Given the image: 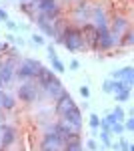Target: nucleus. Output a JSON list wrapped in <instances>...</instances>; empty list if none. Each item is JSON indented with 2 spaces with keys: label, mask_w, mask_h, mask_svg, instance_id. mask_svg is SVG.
I'll list each match as a JSON object with an SVG mask.
<instances>
[{
  "label": "nucleus",
  "mask_w": 134,
  "mask_h": 151,
  "mask_svg": "<svg viewBox=\"0 0 134 151\" xmlns=\"http://www.w3.org/2000/svg\"><path fill=\"white\" fill-rule=\"evenodd\" d=\"M56 42H62L64 48L70 50V52H78V50H84V48H86L84 36H82L78 26H66V28L60 32V36H58Z\"/></svg>",
  "instance_id": "1"
},
{
  "label": "nucleus",
  "mask_w": 134,
  "mask_h": 151,
  "mask_svg": "<svg viewBox=\"0 0 134 151\" xmlns=\"http://www.w3.org/2000/svg\"><path fill=\"white\" fill-rule=\"evenodd\" d=\"M40 67H42L40 60H36V58H24L22 63L14 69V75L20 81H32V79H36V73L40 70Z\"/></svg>",
  "instance_id": "2"
},
{
  "label": "nucleus",
  "mask_w": 134,
  "mask_h": 151,
  "mask_svg": "<svg viewBox=\"0 0 134 151\" xmlns=\"http://www.w3.org/2000/svg\"><path fill=\"white\" fill-rule=\"evenodd\" d=\"M58 22H60V18H48L44 14H38V16H36L38 28H40L46 36H54V40H58V36H60V30L56 28Z\"/></svg>",
  "instance_id": "3"
},
{
  "label": "nucleus",
  "mask_w": 134,
  "mask_h": 151,
  "mask_svg": "<svg viewBox=\"0 0 134 151\" xmlns=\"http://www.w3.org/2000/svg\"><path fill=\"white\" fill-rule=\"evenodd\" d=\"M62 147H64V143L54 129L46 131L40 139V151H62Z\"/></svg>",
  "instance_id": "4"
},
{
  "label": "nucleus",
  "mask_w": 134,
  "mask_h": 151,
  "mask_svg": "<svg viewBox=\"0 0 134 151\" xmlns=\"http://www.w3.org/2000/svg\"><path fill=\"white\" fill-rule=\"evenodd\" d=\"M36 10L48 18H60L62 14V8L58 6L56 0H36Z\"/></svg>",
  "instance_id": "5"
},
{
  "label": "nucleus",
  "mask_w": 134,
  "mask_h": 151,
  "mask_svg": "<svg viewBox=\"0 0 134 151\" xmlns=\"http://www.w3.org/2000/svg\"><path fill=\"white\" fill-rule=\"evenodd\" d=\"M18 99L22 103H34L38 99V87L30 81L20 83V87H18Z\"/></svg>",
  "instance_id": "6"
},
{
  "label": "nucleus",
  "mask_w": 134,
  "mask_h": 151,
  "mask_svg": "<svg viewBox=\"0 0 134 151\" xmlns=\"http://www.w3.org/2000/svg\"><path fill=\"white\" fill-rule=\"evenodd\" d=\"M126 28H128V20L124 18V16H116L112 22H108V32L112 35V38L118 42L120 40V36L126 32Z\"/></svg>",
  "instance_id": "7"
},
{
  "label": "nucleus",
  "mask_w": 134,
  "mask_h": 151,
  "mask_svg": "<svg viewBox=\"0 0 134 151\" xmlns=\"http://www.w3.org/2000/svg\"><path fill=\"white\" fill-rule=\"evenodd\" d=\"M116 45V40L112 38V35L108 30H100L98 35H96V42H94V50H100V52H106V50H110L112 47Z\"/></svg>",
  "instance_id": "8"
},
{
  "label": "nucleus",
  "mask_w": 134,
  "mask_h": 151,
  "mask_svg": "<svg viewBox=\"0 0 134 151\" xmlns=\"http://www.w3.org/2000/svg\"><path fill=\"white\" fill-rule=\"evenodd\" d=\"M72 107H76V103H74L72 95L66 93V91H64V93H62L60 97H58V99H56V113H58L60 117L64 115V113H68Z\"/></svg>",
  "instance_id": "9"
},
{
  "label": "nucleus",
  "mask_w": 134,
  "mask_h": 151,
  "mask_svg": "<svg viewBox=\"0 0 134 151\" xmlns=\"http://www.w3.org/2000/svg\"><path fill=\"white\" fill-rule=\"evenodd\" d=\"M60 119H62V121H66L68 125H72L76 131L82 127V111H80L78 107H72V109H70L68 113H64Z\"/></svg>",
  "instance_id": "10"
},
{
  "label": "nucleus",
  "mask_w": 134,
  "mask_h": 151,
  "mask_svg": "<svg viewBox=\"0 0 134 151\" xmlns=\"http://www.w3.org/2000/svg\"><path fill=\"white\" fill-rule=\"evenodd\" d=\"M16 141V129L12 125H2L0 127V145L2 147H8Z\"/></svg>",
  "instance_id": "11"
},
{
  "label": "nucleus",
  "mask_w": 134,
  "mask_h": 151,
  "mask_svg": "<svg viewBox=\"0 0 134 151\" xmlns=\"http://www.w3.org/2000/svg\"><path fill=\"white\" fill-rule=\"evenodd\" d=\"M36 79H38V85L40 89H46L52 81H56V75L52 69H46V67H40V70L36 73Z\"/></svg>",
  "instance_id": "12"
},
{
  "label": "nucleus",
  "mask_w": 134,
  "mask_h": 151,
  "mask_svg": "<svg viewBox=\"0 0 134 151\" xmlns=\"http://www.w3.org/2000/svg\"><path fill=\"white\" fill-rule=\"evenodd\" d=\"M48 58H50V65H52V70L54 73H64L66 70V67H64V63L58 58V55H56V50H54V47L52 45H48Z\"/></svg>",
  "instance_id": "13"
},
{
  "label": "nucleus",
  "mask_w": 134,
  "mask_h": 151,
  "mask_svg": "<svg viewBox=\"0 0 134 151\" xmlns=\"http://www.w3.org/2000/svg\"><path fill=\"white\" fill-rule=\"evenodd\" d=\"M14 79V65L10 60L8 63H2L0 65V83L2 85H8V83Z\"/></svg>",
  "instance_id": "14"
},
{
  "label": "nucleus",
  "mask_w": 134,
  "mask_h": 151,
  "mask_svg": "<svg viewBox=\"0 0 134 151\" xmlns=\"http://www.w3.org/2000/svg\"><path fill=\"white\" fill-rule=\"evenodd\" d=\"M44 91H46L48 95H50V97H54V99H58L60 95L64 93V87H62V83H60L58 79H56V81H52L50 85H48V87H46Z\"/></svg>",
  "instance_id": "15"
},
{
  "label": "nucleus",
  "mask_w": 134,
  "mask_h": 151,
  "mask_svg": "<svg viewBox=\"0 0 134 151\" xmlns=\"http://www.w3.org/2000/svg\"><path fill=\"white\" fill-rule=\"evenodd\" d=\"M14 97H12V95H8V93H0V107H2V109H8V111H10V109H14Z\"/></svg>",
  "instance_id": "16"
},
{
  "label": "nucleus",
  "mask_w": 134,
  "mask_h": 151,
  "mask_svg": "<svg viewBox=\"0 0 134 151\" xmlns=\"http://www.w3.org/2000/svg\"><path fill=\"white\" fill-rule=\"evenodd\" d=\"M62 151H84V145H82V141H80V139H74V141L64 143Z\"/></svg>",
  "instance_id": "17"
},
{
  "label": "nucleus",
  "mask_w": 134,
  "mask_h": 151,
  "mask_svg": "<svg viewBox=\"0 0 134 151\" xmlns=\"http://www.w3.org/2000/svg\"><path fill=\"white\" fill-rule=\"evenodd\" d=\"M110 113H112V115H114V119H116L118 123H122L124 119H126V113H124V109H122V107H120V105H116V107L112 109Z\"/></svg>",
  "instance_id": "18"
},
{
  "label": "nucleus",
  "mask_w": 134,
  "mask_h": 151,
  "mask_svg": "<svg viewBox=\"0 0 134 151\" xmlns=\"http://www.w3.org/2000/svg\"><path fill=\"white\" fill-rule=\"evenodd\" d=\"M118 42H120V45H124V47H130V45H134V35L126 30V32L120 36V40H118Z\"/></svg>",
  "instance_id": "19"
},
{
  "label": "nucleus",
  "mask_w": 134,
  "mask_h": 151,
  "mask_svg": "<svg viewBox=\"0 0 134 151\" xmlns=\"http://www.w3.org/2000/svg\"><path fill=\"white\" fill-rule=\"evenodd\" d=\"M88 125H90L92 129H94V131H96V129L100 127V117L96 115V113H92V115L88 117Z\"/></svg>",
  "instance_id": "20"
},
{
  "label": "nucleus",
  "mask_w": 134,
  "mask_h": 151,
  "mask_svg": "<svg viewBox=\"0 0 134 151\" xmlns=\"http://www.w3.org/2000/svg\"><path fill=\"white\" fill-rule=\"evenodd\" d=\"M110 131H102L100 133V139H102V143L106 145V147H112V139H110Z\"/></svg>",
  "instance_id": "21"
},
{
  "label": "nucleus",
  "mask_w": 134,
  "mask_h": 151,
  "mask_svg": "<svg viewBox=\"0 0 134 151\" xmlns=\"http://www.w3.org/2000/svg\"><path fill=\"white\" fill-rule=\"evenodd\" d=\"M130 99V91H120V93H116V101L118 103H126Z\"/></svg>",
  "instance_id": "22"
},
{
  "label": "nucleus",
  "mask_w": 134,
  "mask_h": 151,
  "mask_svg": "<svg viewBox=\"0 0 134 151\" xmlns=\"http://www.w3.org/2000/svg\"><path fill=\"white\" fill-rule=\"evenodd\" d=\"M108 131H110V133H116V135H122L124 133V125L122 123H114V125H110Z\"/></svg>",
  "instance_id": "23"
},
{
  "label": "nucleus",
  "mask_w": 134,
  "mask_h": 151,
  "mask_svg": "<svg viewBox=\"0 0 134 151\" xmlns=\"http://www.w3.org/2000/svg\"><path fill=\"white\" fill-rule=\"evenodd\" d=\"M32 42H34V45H38V47H42V45H46L44 35H32Z\"/></svg>",
  "instance_id": "24"
},
{
  "label": "nucleus",
  "mask_w": 134,
  "mask_h": 151,
  "mask_svg": "<svg viewBox=\"0 0 134 151\" xmlns=\"http://www.w3.org/2000/svg\"><path fill=\"white\" fill-rule=\"evenodd\" d=\"M118 147H120V151H132V147H130V143H128L126 139H120V143L116 145V149H118Z\"/></svg>",
  "instance_id": "25"
},
{
  "label": "nucleus",
  "mask_w": 134,
  "mask_h": 151,
  "mask_svg": "<svg viewBox=\"0 0 134 151\" xmlns=\"http://www.w3.org/2000/svg\"><path fill=\"white\" fill-rule=\"evenodd\" d=\"M102 91L104 93H112V79H106V81L102 83Z\"/></svg>",
  "instance_id": "26"
},
{
  "label": "nucleus",
  "mask_w": 134,
  "mask_h": 151,
  "mask_svg": "<svg viewBox=\"0 0 134 151\" xmlns=\"http://www.w3.org/2000/svg\"><path fill=\"white\" fill-rule=\"evenodd\" d=\"M122 125H124V131H132L134 129V119H124Z\"/></svg>",
  "instance_id": "27"
},
{
  "label": "nucleus",
  "mask_w": 134,
  "mask_h": 151,
  "mask_svg": "<svg viewBox=\"0 0 134 151\" xmlns=\"http://www.w3.org/2000/svg\"><path fill=\"white\" fill-rule=\"evenodd\" d=\"M4 24H6L10 30H16V28H18V24L14 22V20H10V18H6V20H4Z\"/></svg>",
  "instance_id": "28"
},
{
  "label": "nucleus",
  "mask_w": 134,
  "mask_h": 151,
  "mask_svg": "<svg viewBox=\"0 0 134 151\" xmlns=\"http://www.w3.org/2000/svg\"><path fill=\"white\" fill-rule=\"evenodd\" d=\"M80 95H82L84 99H88V97H90V89L86 87V85H84V87H80Z\"/></svg>",
  "instance_id": "29"
},
{
  "label": "nucleus",
  "mask_w": 134,
  "mask_h": 151,
  "mask_svg": "<svg viewBox=\"0 0 134 151\" xmlns=\"http://www.w3.org/2000/svg\"><path fill=\"white\" fill-rule=\"evenodd\" d=\"M86 147H88L90 151H98V149H96V141H94V139H88V141H86Z\"/></svg>",
  "instance_id": "30"
},
{
  "label": "nucleus",
  "mask_w": 134,
  "mask_h": 151,
  "mask_svg": "<svg viewBox=\"0 0 134 151\" xmlns=\"http://www.w3.org/2000/svg\"><path fill=\"white\" fill-rule=\"evenodd\" d=\"M70 69H72V70H78L80 69V63L76 60V58H72V60H70Z\"/></svg>",
  "instance_id": "31"
},
{
  "label": "nucleus",
  "mask_w": 134,
  "mask_h": 151,
  "mask_svg": "<svg viewBox=\"0 0 134 151\" xmlns=\"http://www.w3.org/2000/svg\"><path fill=\"white\" fill-rule=\"evenodd\" d=\"M6 18H8V14H6V10H2V8H0V20H6Z\"/></svg>",
  "instance_id": "32"
},
{
  "label": "nucleus",
  "mask_w": 134,
  "mask_h": 151,
  "mask_svg": "<svg viewBox=\"0 0 134 151\" xmlns=\"http://www.w3.org/2000/svg\"><path fill=\"white\" fill-rule=\"evenodd\" d=\"M0 65H2V60H0Z\"/></svg>",
  "instance_id": "33"
},
{
  "label": "nucleus",
  "mask_w": 134,
  "mask_h": 151,
  "mask_svg": "<svg viewBox=\"0 0 134 151\" xmlns=\"http://www.w3.org/2000/svg\"><path fill=\"white\" fill-rule=\"evenodd\" d=\"M0 93H2V91H0Z\"/></svg>",
  "instance_id": "34"
},
{
  "label": "nucleus",
  "mask_w": 134,
  "mask_h": 151,
  "mask_svg": "<svg viewBox=\"0 0 134 151\" xmlns=\"http://www.w3.org/2000/svg\"><path fill=\"white\" fill-rule=\"evenodd\" d=\"M22 2H24V0H22Z\"/></svg>",
  "instance_id": "35"
},
{
  "label": "nucleus",
  "mask_w": 134,
  "mask_h": 151,
  "mask_svg": "<svg viewBox=\"0 0 134 151\" xmlns=\"http://www.w3.org/2000/svg\"><path fill=\"white\" fill-rule=\"evenodd\" d=\"M0 151H2V149H0Z\"/></svg>",
  "instance_id": "36"
}]
</instances>
